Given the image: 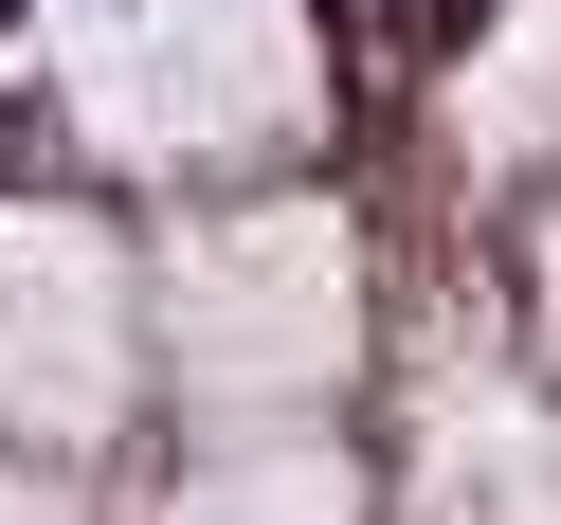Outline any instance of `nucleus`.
<instances>
[{
	"label": "nucleus",
	"mask_w": 561,
	"mask_h": 525,
	"mask_svg": "<svg viewBox=\"0 0 561 525\" xmlns=\"http://www.w3.org/2000/svg\"><path fill=\"white\" fill-rule=\"evenodd\" d=\"M199 525H344V471H308V453H290V471H218Z\"/></svg>",
	"instance_id": "1"
},
{
	"label": "nucleus",
	"mask_w": 561,
	"mask_h": 525,
	"mask_svg": "<svg viewBox=\"0 0 561 525\" xmlns=\"http://www.w3.org/2000/svg\"><path fill=\"white\" fill-rule=\"evenodd\" d=\"M453 19H489V0H416V37H453Z\"/></svg>",
	"instance_id": "2"
}]
</instances>
